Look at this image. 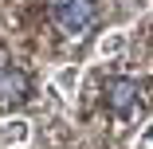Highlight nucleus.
<instances>
[{
  "instance_id": "nucleus-1",
  "label": "nucleus",
  "mask_w": 153,
  "mask_h": 149,
  "mask_svg": "<svg viewBox=\"0 0 153 149\" xmlns=\"http://www.w3.org/2000/svg\"><path fill=\"white\" fill-rule=\"evenodd\" d=\"M51 20L63 27L67 36H86L90 27H94L98 20V8H94V0H55L51 4Z\"/></svg>"
},
{
  "instance_id": "nucleus-2",
  "label": "nucleus",
  "mask_w": 153,
  "mask_h": 149,
  "mask_svg": "<svg viewBox=\"0 0 153 149\" xmlns=\"http://www.w3.org/2000/svg\"><path fill=\"white\" fill-rule=\"evenodd\" d=\"M137 94H141V86H137L134 79H110V82H106V102H110V110H114L118 118H126V114L137 106Z\"/></svg>"
},
{
  "instance_id": "nucleus-3",
  "label": "nucleus",
  "mask_w": 153,
  "mask_h": 149,
  "mask_svg": "<svg viewBox=\"0 0 153 149\" xmlns=\"http://www.w3.org/2000/svg\"><path fill=\"white\" fill-rule=\"evenodd\" d=\"M27 75L16 67H0V98H27Z\"/></svg>"
},
{
  "instance_id": "nucleus-4",
  "label": "nucleus",
  "mask_w": 153,
  "mask_h": 149,
  "mask_svg": "<svg viewBox=\"0 0 153 149\" xmlns=\"http://www.w3.org/2000/svg\"><path fill=\"white\" fill-rule=\"evenodd\" d=\"M27 137H32V126H27L24 118H8V122H0V149L24 145Z\"/></svg>"
},
{
  "instance_id": "nucleus-5",
  "label": "nucleus",
  "mask_w": 153,
  "mask_h": 149,
  "mask_svg": "<svg viewBox=\"0 0 153 149\" xmlns=\"http://www.w3.org/2000/svg\"><path fill=\"white\" fill-rule=\"evenodd\" d=\"M55 82H59V90H75L79 86V67H63L55 75Z\"/></svg>"
},
{
  "instance_id": "nucleus-6",
  "label": "nucleus",
  "mask_w": 153,
  "mask_h": 149,
  "mask_svg": "<svg viewBox=\"0 0 153 149\" xmlns=\"http://www.w3.org/2000/svg\"><path fill=\"white\" fill-rule=\"evenodd\" d=\"M122 43H126V36H110V39H102V55H114V51H122Z\"/></svg>"
}]
</instances>
